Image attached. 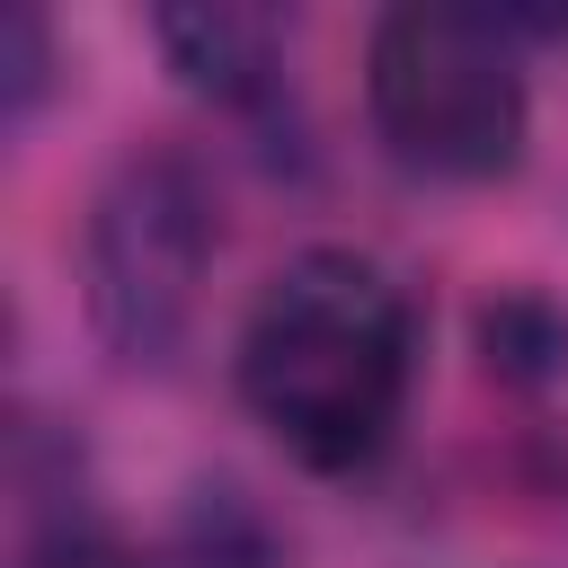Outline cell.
Here are the masks:
<instances>
[{"label": "cell", "instance_id": "6da1fadb", "mask_svg": "<svg viewBox=\"0 0 568 568\" xmlns=\"http://www.w3.org/2000/svg\"><path fill=\"white\" fill-rule=\"evenodd\" d=\"M231 382L284 462H302L311 479H355L390 453L408 417L417 302L382 257L346 240L293 248L240 320Z\"/></svg>", "mask_w": 568, "mask_h": 568}, {"label": "cell", "instance_id": "7a4b0ae2", "mask_svg": "<svg viewBox=\"0 0 568 568\" xmlns=\"http://www.w3.org/2000/svg\"><path fill=\"white\" fill-rule=\"evenodd\" d=\"M364 115L373 142L435 186H488L532 142V71L524 27L488 9L408 0L364 36Z\"/></svg>", "mask_w": 568, "mask_h": 568}, {"label": "cell", "instance_id": "3957f363", "mask_svg": "<svg viewBox=\"0 0 568 568\" xmlns=\"http://www.w3.org/2000/svg\"><path fill=\"white\" fill-rule=\"evenodd\" d=\"M213 248H222L213 186L186 151L151 142L106 169V186L89 195V231H80V293H89L98 346L124 373H160L186 346Z\"/></svg>", "mask_w": 568, "mask_h": 568}, {"label": "cell", "instance_id": "277c9868", "mask_svg": "<svg viewBox=\"0 0 568 568\" xmlns=\"http://www.w3.org/2000/svg\"><path fill=\"white\" fill-rule=\"evenodd\" d=\"M151 44L178 71V89H195L222 115H257L284 89V18L275 9H231V0L160 9L151 18Z\"/></svg>", "mask_w": 568, "mask_h": 568}, {"label": "cell", "instance_id": "5b68a950", "mask_svg": "<svg viewBox=\"0 0 568 568\" xmlns=\"http://www.w3.org/2000/svg\"><path fill=\"white\" fill-rule=\"evenodd\" d=\"M479 355H488L497 382L541 390V382L568 373V311L550 293H532V284H506V293L479 302Z\"/></svg>", "mask_w": 568, "mask_h": 568}, {"label": "cell", "instance_id": "8992f818", "mask_svg": "<svg viewBox=\"0 0 568 568\" xmlns=\"http://www.w3.org/2000/svg\"><path fill=\"white\" fill-rule=\"evenodd\" d=\"M151 568H275V532L240 488H195Z\"/></svg>", "mask_w": 568, "mask_h": 568}, {"label": "cell", "instance_id": "52a82bcc", "mask_svg": "<svg viewBox=\"0 0 568 568\" xmlns=\"http://www.w3.org/2000/svg\"><path fill=\"white\" fill-rule=\"evenodd\" d=\"M9 568H151V559L115 524H98L80 506V488H62V497H27V532H18Z\"/></svg>", "mask_w": 568, "mask_h": 568}, {"label": "cell", "instance_id": "ba28073f", "mask_svg": "<svg viewBox=\"0 0 568 568\" xmlns=\"http://www.w3.org/2000/svg\"><path fill=\"white\" fill-rule=\"evenodd\" d=\"M44 89H53V27H44V9H9L0 18V115L9 124H27L36 106H44Z\"/></svg>", "mask_w": 568, "mask_h": 568}]
</instances>
